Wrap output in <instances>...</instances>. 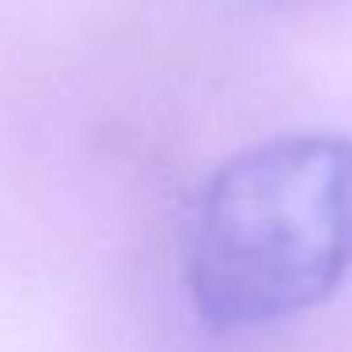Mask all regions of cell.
<instances>
[{"label": "cell", "instance_id": "obj_1", "mask_svg": "<svg viewBox=\"0 0 352 352\" xmlns=\"http://www.w3.org/2000/svg\"><path fill=\"white\" fill-rule=\"evenodd\" d=\"M349 269V137H276L212 175L190 250V296L208 326L246 329L311 311Z\"/></svg>", "mask_w": 352, "mask_h": 352}]
</instances>
